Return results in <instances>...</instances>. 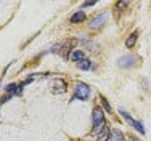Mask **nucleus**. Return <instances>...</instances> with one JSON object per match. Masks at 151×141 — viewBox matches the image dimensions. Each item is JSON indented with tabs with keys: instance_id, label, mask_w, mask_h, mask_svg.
<instances>
[{
	"instance_id": "f257e3e1",
	"label": "nucleus",
	"mask_w": 151,
	"mask_h": 141,
	"mask_svg": "<svg viewBox=\"0 0 151 141\" xmlns=\"http://www.w3.org/2000/svg\"><path fill=\"white\" fill-rule=\"evenodd\" d=\"M92 122H93V128H95V132L98 133L100 130L103 128V125H105V114H103V111L100 109V107H95V109H93Z\"/></svg>"
},
{
	"instance_id": "f03ea898",
	"label": "nucleus",
	"mask_w": 151,
	"mask_h": 141,
	"mask_svg": "<svg viewBox=\"0 0 151 141\" xmlns=\"http://www.w3.org/2000/svg\"><path fill=\"white\" fill-rule=\"evenodd\" d=\"M88 95H90V87H88L87 84H77L76 85V92H74V96L82 101H85L88 98Z\"/></svg>"
},
{
	"instance_id": "7ed1b4c3",
	"label": "nucleus",
	"mask_w": 151,
	"mask_h": 141,
	"mask_svg": "<svg viewBox=\"0 0 151 141\" xmlns=\"http://www.w3.org/2000/svg\"><path fill=\"white\" fill-rule=\"evenodd\" d=\"M105 21H106V13H101V14H100V16L93 18V19L90 21V27H92V29L101 27L103 24H105Z\"/></svg>"
},
{
	"instance_id": "20e7f679",
	"label": "nucleus",
	"mask_w": 151,
	"mask_h": 141,
	"mask_svg": "<svg viewBox=\"0 0 151 141\" xmlns=\"http://www.w3.org/2000/svg\"><path fill=\"white\" fill-rule=\"evenodd\" d=\"M135 61H137L135 56H124V58H119V59H117V63H119L121 67H132Z\"/></svg>"
},
{
	"instance_id": "39448f33",
	"label": "nucleus",
	"mask_w": 151,
	"mask_h": 141,
	"mask_svg": "<svg viewBox=\"0 0 151 141\" xmlns=\"http://www.w3.org/2000/svg\"><path fill=\"white\" fill-rule=\"evenodd\" d=\"M108 140H109V127L105 124L103 128L96 133V141H108Z\"/></svg>"
},
{
	"instance_id": "423d86ee",
	"label": "nucleus",
	"mask_w": 151,
	"mask_h": 141,
	"mask_svg": "<svg viewBox=\"0 0 151 141\" xmlns=\"http://www.w3.org/2000/svg\"><path fill=\"white\" fill-rule=\"evenodd\" d=\"M69 58L73 61H76V63H81V61L85 59V53L82 52V50H73V52H71V55H69Z\"/></svg>"
},
{
	"instance_id": "0eeeda50",
	"label": "nucleus",
	"mask_w": 151,
	"mask_h": 141,
	"mask_svg": "<svg viewBox=\"0 0 151 141\" xmlns=\"http://www.w3.org/2000/svg\"><path fill=\"white\" fill-rule=\"evenodd\" d=\"M109 141H125V136L122 132H119V130H113V132H111V136H109Z\"/></svg>"
},
{
	"instance_id": "6e6552de",
	"label": "nucleus",
	"mask_w": 151,
	"mask_h": 141,
	"mask_svg": "<svg viewBox=\"0 0 151 141\" xmlns=\"http://www.w3.org/2000/svg\"><path fill=\"white\" fill-rule=\"evenodd\" d=\"M137 37H138V32H132L127 37V40H125V47L127 48H134V45L137 43Z\"/></svg>"
},
{
	"instance_id": "1a4fd4ad",
	"label": "nucleus",
	"mask_w": 151,
	"mask_h": 141,
	"mask_svg": "<svg viewBox=\"0 0 151 141\" xmlns=\"http://www.w3.org/2000/svg\"><path fill=\"white\" fill-rule=\"evenodd\" d=\"M82 21H85V13L84 11H76L73 16H71V23H82Z\"/></svg>"
},
{
	"instance_id": "9d476101",
	"label": "nucleus",
	"mask_w": 151,
	"mask_h": 141,
	"mask_svg": "<svg viewBox=\"0 0 151 141\" xmlns=\"http://www.w3.org/2000/svg\"><path fill=\"white\" fill-rule=\"evenodd\" d=\"M53 87H55V90H53L55 93H64L66 92V84H64V80H56Z\"/></svg>"
},
{
	"instance_id": "9b49d317",
	"label": "nucleus",
	"mask_w": 151,
	"mask_h": 141,
	"mask_svg": "<svg viewBox=\"0 0 151 141\" xmlns=\"http://www.w3.org/2000/svg\"><path fill=\"white\" fill-rule=\"evenodd\" d=\"M77 66H79V69H82V71H88L92 67V64H90V61H88V59H84V61H81Z\"/></svg>"
},
{
	"instance_id": "f8f14e48",
	"label": "nucleus",
	"mask_w": 151,
	"mask_h": 141,
	"mask_svg": "<svg viewBox=\"0 0 151 141\" xmlns=\"http://www.w3.org/2000/svg\"><path fill=\"white\" fill-rule=\"evenodd\" d=\"M18 85L16 84H10L8 87H6V93H8V95H13V93H15V92H18Z\"/></svg>"
},
{
	"instance_id": "ddd939ff",
	"label": "nucleus",
	"mask_w": 151,
	"mask_h": 141,
	"mask_svg": "<svg viewBox=\"0 0 151 141\" xmlns=\"http://www.w3.org/2000/svg\"><path fill=\"white\" fill-rule=\"evenodd\" d=\"M101 103H103V106L106 107V111H108V112H111V106L108 104V101H106L105 98H103V96H101Z\"/></svg>"
},
{
	"instance_id": "4468645a",
	"label": "nucleus",
	"mask_w": 151,
	"mask_h": 141,
	"mask_svg": "<svg viewBox=\"0 0 151 141\" xmlns=\"http://www.w3.org/2000/svg\"><path fill=\"white\" fill-rule=\"evenodd\" d=\"M129 5V2H117V8H125Z\"/></svg>"
},
{
	"instance_id": "2eb2a0df",
	"label": "nucleus",
	"mask_w": 151,
	"mask_h": 141,
	"mask_svg": "<svg viewBox=\"0 0 151 141\" xmlns=\"http://www.w3.org/2000/svg\"><path fill=\"white\" fill-rule=\"evenodd\" d=\"M95 5V2H84L82 3V6H93Z\"/></svg>"
},
{
	"instance_id": "dca6fc26",
	"label": "nucleus",
	"mask_w": 151,
	"mask_h": 141,
	"mask_svg": "<svg viewBox=\"0 0 151 141\" xmlns=\"http://www.w3.org/2000/svg\"><path fill=\"white\" fill-rule=\"evenodd\" d=\"M132 141H140V140H135V138H134V140H132Z\"/></svg>"
}]
</instances>
